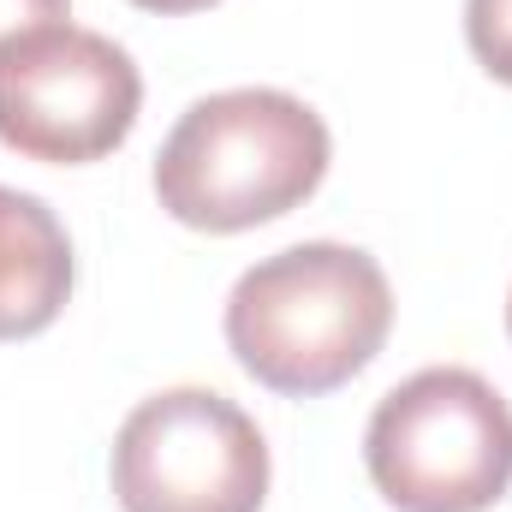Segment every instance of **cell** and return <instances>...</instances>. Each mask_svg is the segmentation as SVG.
Returning a JSON list of instances; mask_svg holds the SVG:
<instances>
[{
  "label": "cell",
  "instance_id": "cell-2",
  "mask_svg": "<svg viewBox=\"0 0 512 512\" xmlns=\"http://www.w3.org/2000/svg\"><path fill=\"white\" fill-rule=\"evenodd\" d=\"M334 137L286 90H221L179 114L155 155V197L179 227L251 233L292 215L328 179Z\"/></svg>",
  "mask_w": 512,
  "mask_h": 512
},
{
  "label": "cell",
  "instance_id": "cell-9",
  "mask_svg": "<svg viewBox=\"0 0 512 512\" xmlns=\"http://www.w3.org/2000/svg\"><path fill=\"white\" fill-rule=\"evenodd\" d=\"M131 6H143V12H167V18H179V12H203V6H215V0H131Z\"/></svg>",
  "mask_w": 512,
  "mask_h": 512
},
{
  "label": "cell",
  "instance_id": "cell-1",
  "mask_svg": "<svg viewBox=\"0 0 512 512\" xmlns=\"http://www.w3.org/2000/svg\"><path fill=\"white\" fill-rule=\"evenodd\" d=\"M393 328V286L358 245H292L262 256L227 292V346L286 399L334 393L364 376Z\"/></svg>",
  "mask_w": 512,
  "mask_h": 512
},
{
  "label": "cell",
  "instance_id": "cell-5",
  "mask_svg": "<svg viewBox=\"0 0 512 512\" xmlns=\"http://www.w3.org/2000/svg\"><path fill=\"white\" fill-rule=\"evenodd\" d=\"M120 512H262L268 441L215 387L149 393L114 435Z\"/></svg>",
  "mask_w": 512,
  "mask_h": 512
},
{
  "label": "cell",
  "instance_id": "cell-6",
  "mask_svg": "<svg viewBox=\"0 0 512 512\" xmlns=\"http://www.w3.org/2000/svg\"><path fill=\"white\" fill-rule=\"evenodd\" d=\"M72 280L78 262L60 215L30 191L0 185V340H30L54 328Z\"/></svg>",
  "mask_w": 512,
  "mask_h": 512
},
{
  "label": "cell",
  "instance_id": "cell-4",
  "mask_svg": "<svg viewBox=\"0 0 512 512\" xmlns=\"http://www.w3.org/2000/svg\"><path fill=\"white\" fill-rule=\"evenodd\" d=\"M137 108L143 78L102 30L42 24L0 42V143L24 161H102L131 137Z\"/></svg>",
  "mask_w": 512,
  "mask_h": 512
},
{
  "label": "cell",
  "instance_id": "cell-10",
  "mask_svg": "<svg viewBox=\"0 0 512 512\" xmlns=\"http://www.w3.org/2000/svg\"><path fill=\"white\" fill-rule=\"evenodd\" d=\"M507 334H512V298H507Z\"/></svg>",
  "mask_w": 512,
  "mask_h": 512
},
{
  "label": "cell",
  "instance_id": "cell-7",
  "mask_svg": "<svg viewBox=\"0 0 512 512\" xmlns=\"http://www.w3.org/2000/svg\"><path fill=\"white\" fill-rule=\"evenodd\" d=\"M465 42L489 78L512 84V0H465Z\"/></svg>",
  "mask_w": 512,
  "mask_h": 512
},
{
  "label": "cell",
  "instance_id": "cell-8",
  "mask_svg": "<svg viewBox=\"0 0 512 512\" xmlns=\"http://www.w3.org/2000/svg\"><path fill=\"white\" fill-rule=\"evenodd\" d=\"M66 12H72V0H0V42L42 30V24H66Z\"/></svg>",
  "mask_w": 512,
  "mask_h": 512
},
{
  "label": "cell",
  "instance_id": "cell-3",
  "mask_svg": "<svg viewBox=\"0 0 512 512\" xmlns=\"http://www.w3.org/2000/svg\"><path fill=\"white\" fill-rule=\"evenodd\" d=\"M364 465L399 512H489L512 489V405L477 370H417L382 393Z\"/></svg>",
  "mask_w": 512,
  "mask_h": 512
}]
</instances>
